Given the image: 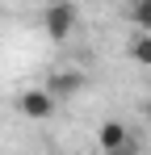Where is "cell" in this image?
<instances>
[{"label": "cell", "instance_id": "obj_1", "mask_svg": "<svg viewBox=\"0 0 151 155\" xmlns=\"http://www.w3.org/2000/svg\"><path fill=\"white\" fill-rule=\"evenodd\" d=\"M76 25H80V8L72 0H46V8H42V34L50 42H67Z\"/></svg>", "mask_w": 151, "mask_h": 155}, {"label": "cell", "instance_id": "obj_2", "mask_svg": "<svg viewBox=\"0 0 151 155\" xmlns=\"http://www.w3.org/2000/svg\"><path fill=\"white\" fill-rule=\"evenodd\" d=\"M84 84H88L84 71H76V67H59V71H50V80L42 84V88H46L55 101H72V97L84 92Z\"/></svg>", "mask_w": 151, "mask_h": 155}, {"label": "cell", "instance_id": "obj_3", "mask_svg": "<svg viewBox=\"0 0 151 155\" xmlns=\"http://www.w3.org/2000/svg\"><path fill=\"white\" fill-rule=\"evenodd\" d=\"M17 109H21V117H29V122H46L50 113H55V97H50L46 88H25V92H17Z\"/></svg>", "mask_w": 151, "mask_h": 155}, {"label": "cell", "instance_id": "obj_4", "mask_svg": "<svg viewBox=\"0 0 151 155\" xmlns=\"http://www.w3.org/2000/svg\"><path fill=\"white\" fill-rule=\"evenodd\" d=\"M126 138H130V126H126V122H118V117L101 122V130H97V143H101V151H118Z\"/></svg>", "mask_w": 151, "mask_h": 155}, {"label": "cell", "instance_id": "obj_5", "mask_svg": "<svg viewBox=\"0 0 151 155\" xmlns=\"http://www.w3.org/2000/svg\"><path fill=\"white\" fill-rule=\"evenodd\" d=\"M130 59H134L139 67H151V34L139 29V34L130 38Z\"/></svg>", "mask_w": 151, "mask_h": 155}, {"label": "cell", "instance_id": "obj_6", "mask_svg": "<svg viewBox=\"0 0 151 155\" xmlns=\"http://www.w3.org/2000/svg\"><path fill=\"white\" fill-rule=\"evenodd\" d=\"M130 21L143 34H151V0H130Z\"/></svg>", "mask_w": 151, "mask_h": 155}, {"label": "cell", "instance_id": "obj_7", "mask_svg": "<svg viewBox=\"0 0 151 155\" xmlns=\"http://www.w3.org/2000/svg\"><path fill=\"white\" fill-rule=\"evenodd\" d=\"M105 155H139V138L130 134V138H126V143L118 147V151H105Z\"/></svg>", "mask_w": 151, "mask_h": 155}, {"label": "cell", "instance_id": "obj_8", "mask_svg": "<svg viewBox=\"0 0 151 155\" xmlns=\"http://www.w3.org/2000/svg\"><path fill=\"white\" fill-rule=\"evenodd\" d=\"M139 113H143V117L151 122V97H147V101H139Z\"/></svg>", "mask_w": 151, "mask_h": 155}, {"label": "cell", "instance_id": "obj_9", "mask_svg": "<svg viewBox=\"0 0 151 155\" xmlns=\"http://www.w3.org/2000/svg\"><path fill=\"white\" fill-rule=\"evenodd\" d=\"M29 4H42V0H29Z\"/></svg>", "mask_w": 151, "mask_h": 155}]
</instances>
